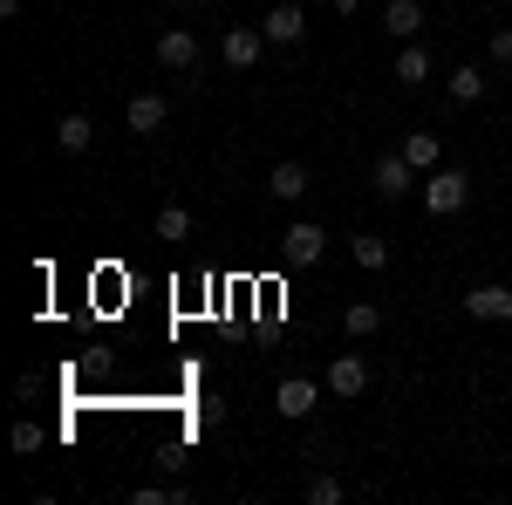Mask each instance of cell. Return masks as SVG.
Returning a JSON list of instances; mask_svg holds the SVG:
<instances>
[{"label":"cell","mask_w":512,"mask_h":505,"mask_svg":"<svg viewBox=\"0 0 512 505\" xmlns=\"http://www.w3.org/2000/svg\"><path fill=\"white\" fill-rule=\"evenodd\" d=\"M465 205H472V178H465L458 164L424 171V212H431V219H451V212H465Z\"/></svg>","instance_id":"cell-1"},{"label":"cell","mask_w":512,"mask_h":505,"mask_svg":"<svg viewBox=\"0 0 512 505\" xmlns=\"http://www.w3.org/2000/svg\"><path fill=\"white\" fill-rule=\"evenodd\" d=\"M369 185H376V198H410L424 178H417V164H410L403 151H383L376 164H369Z\"/></svg>","instance_id":"cell-2"},{"label":"cell","mask_w":512,"mask_h":505,"mask_svg":"<svg viewBox=\"0 0 512 505\" xmlns=\"http://www.w3.org/2000/svg\"><path fill=\"white\" fill-rule=\"evenodd\" d=\"M321 253H328V233H321L315 219H294V226L280 233V260H287V267H321Z\"/></svg>","instance_id":"cell-3"},{"label":"cell","mask_w":512,"mask_h":505,"mask_svg":"<svg viewBox=\"0 0 512 505\" xmlns=\"http://www.w3.org/2000/svg\"><path fill=\"white\" fill-rule=\"evenodd\" d=\"M315 403H321L315 376H280V389H274V410L287 417V424H308V417H315Z\"/></svg>","instance_id":"cell-4"},{"label":"cell","mask_w":512,"mask_h":505,"mask_svg":"<svg viewBox=\"0 0 512 505\" xmlns=\"http://www.w3.org/2000/svg\"><path fill=\"white\" fill-rule=\"evenodd\" d=\"M260 28H267L274 48H294V41H308V7H301V0H274Z\"/></svg>","instance_id":"cell-5"},{"label":"cell","mask_w":512,"mask_h":505,"mask_svg":"<svg viewBox=\"0 0 512 505\" xmlns=\"http://www.w3.org/2000/svg\"><path fill=\"white\" fill-rule=\"evenodd\" d=\"M362 389H369V355H335V362H328V396H342V403H349V396H362Z\"/></svg>","instance_id":"cell-6"},{"label":"cell","mask_w":512,"mask_h":505,"mask_svg":"<svg viewBox=\"0 0 512 505\" xmlns=\"http://www.w3.org/2000/svg\"><path fill=\"white\" fill-rule=\"evenodd\" d=\"M164 117H171V103H164L158 89H144V96H130V103H123V123H130L137 137H158Z\"/></svg>","instance_id":"cell-7"},{"label":"cell","mask_w":512,"mask_h":505,"mask_svg":"<svg viewBox=\"0 0 512 505\" xmlns=\"http://www.w3.org/2000/svg\"><path fill=\"white\" fill-rule=\"evenodd\" d=\"M260 48H267V28H226V41H219L226 69H260Z\"/></svg>","instance_id":"cell-8"},{"label":"cell","mask_w":512,"mask_h":505,"mask_svg":"<svg viewBox=\"0 0 512 505\" xmlns=\"http://www.w3.org/2000/svg\"><path fill=\"white\" fill-rule=\"evenodd\" d=\"M308 185H315V178H308V164H301V157H280L274 171H267V192H274L280 205H294V198H308Z\"/></svg>","instance_id":"cell-9"},{"label":"cell","mask_w":512,"mask_h":505,"mask_svg":"<svg viewBox=\"0 0 512 505\" xmlns=\"http://www.w3.org/2000/svg\"><path fill=\"white\" fill-rule=\"evenodd\" d=\"M383 35L390 41H424V0H390V7H383Z\"/></svg>","instance_id":"cell-10"},{"label":"cell","mask_w":512,"mask_h":505,"mask_svg":"<svg viewBox=\"0 0 512 505\" xmlns=\"http://www.w3.org/2000/svg\"><path fill=\"white\" fill-rule=\"evenodd\" d=\"M158 62H164V69H178V76L198 69V35H192V28H164V35H158Z\"/></svg>","instance_id":"cell-11"},{"label":"cell","mask_w":512,"mask_h":505,"mask_svg":"<svg viewBox=\"0 0 512 505\" xmlns=\"http://www.w3.org/2000/svg\"><path fill=\"white\" fill-rule=\"evenodd\" d=\"M390 76L403 82V89H417V82H431V76H437L431 48H424V41H403V48H396V69H390Z\"/></svg>","instance_id":"cell-12"},{"label":"cell","mask_w":512,"mask_h":505,"mask_svg":"<svg viewBox=\"0 0 512 505\" xmlns=\"http://www.w3.org/2000/svg\"><path fill=\"white\" fill-rule=\"evenodd\" d=\"M465 314L472 321H512V287H472L465 294Z\"/></svg>","instance_id":"cell-13"},{"label":"cell","mask_w":512,"mask_h":505,"mask_svg":"<svg viewBox=\"0 0 512 505\" xmlns=\"http://www.w3.org/2000/svg\"><path fill=\"white\" fill-rule=\"evenodd\" d=\"M403 157L417 164V178H424V171H437V164H444V144H437V130H410V137H403Z\"/></svg>","instance_id":"cell-14"},{"label":"cell","mask_w":512,"mask_h":505,"mask_svg":"<svg viewBox=\"0 0 512 505\" xmlns=\"http://www.w3.org/2000/svg\"><path fill=\"white\" fill-rule=\"evenodd\" d=\"M55 144H62V151H69V157H82V151H89V144H96V123L82 117V110H69V117L55 123Z\"/></svg>","instance_id":"cell-15"},{"label":"cell","mask_w":512,"mask_h":505,"mask_svg":"<svg viewBox=\"0 0 512 505\" xmlns=\"http://www.w3.org/2000/svg\"><path fill=\"white\" fill-rule=\"evenodd\" d=\"M349 260H355L362 273H383V267H390V239H376V233H355V239H349Z\"/></svg>","instance_id":"cell-16"},{"label":"cell","mask_w":512,"mask_h":505,"mask_svg":"<svg viewBox=\"0 0 512 505\" xmlns=\"http://www.w3.org/2000/svg\"><path fill=\"white\" fill-rule=\"evenodd\" d=\"M342 328H349V342H369V335L383 328V308H376V301H349V308H342Z\"/></svg>","instance_id":"cell-17"},{"label":"cell","mask_w":512,"mask_h":505,"mask_svg":"<svg viewBox=\"0 0 512 505\" xmlns=\"http://www.w3.org/2000/svg\"><path fill=\"white\" fill-rule=\"evenodd\" d=\"M444 89H451V103H485V76L478 69H451Z\"/></svg>","instance_id":"cell-18"},{"label":"cell","mask_w":512,"mask_h":505,"mask_svg":"<svg viewBox=\"0 0 512 505\" xmlns=\"http://www.w3.org/2000/svg\"><path fill=\"white\" fill-rule=\"evenodd\" d=\"M158 239H171V246L192 239V212H185V205H164V212H158Z\"/></svg>","instance_id":"cell-19"},{"label":"cell","mask_w":512,"mask_h":505,"mask_svg":"<svg viewBox=\"0 0 512 505\" xmlns=\"http://www.w3.org/2000/svg\"><path fill=\"white\" fill-rule=\"evenodd\" d=\"M335 499H342V478L315 471V478H308V505H335Z\"/></svg>","instance_id":"cell-20"},{"label":"cell","mask_w":512,"mask_h":505,"mask_svg":"<svg viewBox=\"0 0 512 505\" xmlns=\"http://www.w3.org/2000/svg\"><path fill=\"white\" fill-rule=\"evenodd\" d=\"M14 451L35 458V451H41V424H14Z\"/></svg>","instance_id":"cell-21"},{"label":"cell","mask_w":512,"mask_h":505,"mask_svg":"<svg viewBox=\"0 0 512 505\" xmlns=\"http://www.w3.org/2000/svg\"><path fill=\"white\" fill-rule=\"evenodd\" d=\"M492 62H499V69H512V28H499V35H492Z\"/></svg>","instance_id":"cell-22"},{"label":"cell","mask_w":512,"mask_h":505,"mask_svg":"<svg viewBox=\"0 0 512 505\" xmlns=\"http://www.w3.org/2000/svg\"><path fill=\"white\" fill-rule=\"evenodd\" d=\"M192 417H198V424H205V430H212V424H219V417H226V403H219V396H205V403H198Z\"/></svg>","instance_id":"cell-23"},{"label":"cell","mask_w":512,"mask_h":505,"mask_svg":"<svg viewBox=\"0 0 512 505\" xmlns=\"http://www.w3.org/2000/svg\"><path fill=\"white\" fill-rule=\"evenodd\" d=\"M178 7H198V0H178Z\"/></svg>","instance_id":"cell-24"}]
</instances>
